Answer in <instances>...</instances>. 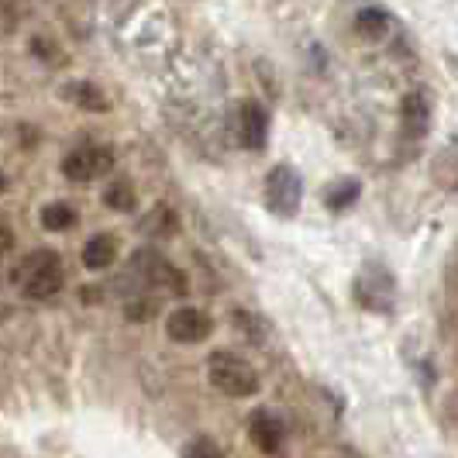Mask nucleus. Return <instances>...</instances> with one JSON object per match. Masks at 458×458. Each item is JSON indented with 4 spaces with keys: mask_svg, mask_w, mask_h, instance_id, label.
<instances>
[{
    "mask_svg": "<svg viewBox=\"0 0 458 458\" xmlns=\"http://www.w3.org/2000/svg\"><path fill=\"white\" fill-rule=\"evenodd\" d=\"M176 231H180V217L173 214V207L156 204L141 217V234H148V238H173Z\"/></svg>",
    "mask_w": 458,
    "mask_h": 458,
    "instance_id": "obj_12",
    "label": "nucleus"
},
{
    "mask_svg": "<svg viewBox=\"0 0 458 458\" xmlns=\"http://www.w3.org/2000/svg\"><path fill=\"white\" fill-rule=\"evenodd\" d=\"M159 314V300L156 297H145V293H138V297H128L124 300V318L128 321H152Z\"/></svg>",
    "mask_w": 458,
    "mask_h": 458,
    "instance_id": "obj_17",
    "label": "nucleus"
},
{
    "mask_svg": "<svg viewBox=\"0 0 458 458\" xmlns=\"http://www.w3.org/2000/svg\"><path fill=\"white\" fill-rule=\"evenodd\" d=\"M128 273L135 276L141 290H162V293H173V297L186 293V276L165 255L152 252V249H138L128 262Z\"/></svg>",
    "mask_w": 458,
    "mask_h": 458,
    "instance_id": "obj_3",
    "label": "nucleus"
},
{
    "mask_svg": "<svg viewBox=\"0 0 458 458\" xmlns=\"http://www.w3.org/2000/svg\"><path fill=\"white\" fill-rule=\"evenodd\" d=\"M183 458H225V452L214 437H193L183 448Z\"/></svg>",
    "mask_w": 458,
    "mask_h": 458,
    "instance_id": "obj_18",
    "label": "nucleus"
},
{
    "mask_svg": "<svg viewBox=\"0 0 458 458\" xmlns=\"http://www.w3.org/2000/svg\"><path fill=\"white\" fill-rule=\"evenodd\" d=\"M104 204L117 210V214H131L138 204V193H135V183L131 180H111L107 190H104Z\"/></svg>",
    "mask_w": 458,
    "mask_h": 458,
    "instance_id": "obj_14",
    "label": "nucleus"
},
{
    "mask_svg": "<svg viewBox=\"0 0 458 458\" xmlns=\"http://www.w3.org/2000/svg\"><path fill=\"white\" fill-rule=\"evenodd\" d=\"M355 28H359L362 38L379 42V38H386V31H390V14H386L383 7H362V11L355 14Z\"/></svg>",
    "mask_w": 458,
    "mask_h": 458,
    "instance_id": "obj_13",
    "label": "nucleus"
},
{
    "mask_svg": "<svg viewBox=\"0 0 458 458\" xmlns=\"http://www.w3.org/2000/svg\"><path fill=\"white\" fill-rule=\"evenodd\" d=\"M249 437L252 445L269 458H283V448H286V431L279 424V417L269 411H252L249 417Z\"/></svg>",
    "mask_w": 458,
    "mask_h": 458,
    "instance_id": "obj_8",
    "label": "nucleus"
},
{
    "mask_svg": "<svg viewBox=\"0 0 458 458\" xmlns=\"http://www.w3.org/2000/svg\"><path fill=\"white\" fill-rule=\"evenodd\" d=\"M207 379L210 386L225 396H234V400H245V396H255L259 393V372H255L242 355L234 352H210L207 359Z\"/></svg>",
    "mask_w": 458,
    "mask_h": 458,
    "instance_id": "obj_2",
    "label": "nucleus"
},
{
    "mask_svg": "<svg viewBox=\"0 0 458 458\" xmlns=\"http://www.w3.org/2000/svg\"><path fill=\"white\" fill-rule=\"evenodd\" d=\"M117 262V238L114 234H93L83 245V266L93 273H104Z\"/></svg>",
    "mask_w": 458,
    "mask_h": 458,
    "instance_id": "obj_11",
    "label": "nucleus"
},
{
    "mask_svg": "<svg viewBox=\"0 0 458 458\" xmlns=\"http://www.w3.org/2000/svg\"><path fill=\"white\" fill-rule=\"evenodd\" d=\"M14 283L21 286V293L28 300H52L63 283H66V269L63 259L52 249H35L21 259V266L14 269Z\"/></svg>",
    "mask_w": 458,
    "mask_h": 458,
    "instance_id": "obj_1",
    "label": "nucleus"
},
{
    "mask_svg": "<svg viewBox=\"0 0 458 458\" xmlns=\"http://www.w3.org/2000/svg\"><path fill=\"white\" fill-rule=\"evenodd\" d=\"M114 169V152L107 145H80L63 159V176L69 183H93Z\"/></svg>",
    "mask_w": 458,
    "mask_h": 458,
    "instance_id": "obj_5",
    "label": "nucleus"
},
{
    "mask_svg": "<svg viewBox=\"0 0 458 458\" xmlns=\"http://www.w3.org/2000/svg\"><path fill=\"white\" fill-rule=\"evenodd\" d=\"M4 190H7V180H4V173H0V193H4Z\"/></svg>",
    "mask_w": 458,
    "mask_h": 458,
    "instance_id": "obj_20",
    "label": "nucleus"
},
{
    "mask_svg": "<svg viewBox=\"0 0 458 458\" xmlns=\"http://www.w3.org/2000/svg\"><path fill=\"white\" fill-rule=\"evenodd\" d=\"M14 249V231H11V225L0 217V259Z\"/></svg>",
    "mask_w": 458,
    "mask_h": 458,
    "instance_id": "obj_19",
    "label": "nucleus"
},
{
    "mask_svg": "<svg viewBox=\"0 0 458 458\" xmlns=\"http://www.w3.org/2000/svg\"><path fill=\"white\" fill-rule=\"evenodd\" d=\"M359 193H362L359 180H342V183H335L331 190H324V204L331 207V210H348V207L359 200Z\"/></svg>",
    "mask_w": 458,
    "mask_h": 458,
    "instance_id": "obj_15",
    "label": "nucleus"
},
{
    "mask_svg": "<svg viewBox=\"0 0 458 458\" xmlns=\"http://www.w3.org/2000/svg\"><path fill=\"white\" fill-rule=\"evenodd\" d=\"M72 225H76V210L69 204L42 207V228L46 231H69Z\"/></svg>",
    "mask_w": 458,
    "mask_h": 458,
    "instance_id": "obj_16",
    "label": "nucleus"
},
{
    "mask_svg": "<svg viewBox=\"0 0 458 458\" xmlns=\"http://www.w3.org/2000/svg\"><path fill=\"white\" fill-rule=\"evenodd\" d=\"M63 97H66L72 107H80V111H107L111 104H107V97H104V90L97 87V83H90V80H72V83H66L63 87Z\"/></svg>",
    "mask_w": 458,
    "mask_h": 458,
    "instance_id": "obj_10",
    "label": "nucleus"
},
{
    "mask_svg": "<svg viewBox=\"0 0 458 458\" xmlns=\"http://www.w3.org/2000/svg\"><path fill=\"white\" fill-rule=\"evenodd\" d=\"M210 331H214V321L200 307H176L165 318V335L176 344H200L210 338Z\"/></svg>",
    "mask_w": 458,
    "mask_h": 458,
    "instance_id": "obj_6",
    "label": "nucleus"
},
{
    "mask_svg": "<svg viewBox=\"0 0 458 458\" xmlns=\"http://www.w3.org/2000/svg\"><path fill=\"white\" fill-rule=\"evenodd\" d=\"M238 141L249 148V152H262L266 141H269V114L259 100H245L238 107Z\"/></svg>",
    "mask_w": 458,
    "mask_h": 458,
    "instance_id": "obj_9",
    "label": "nucleus"
},
{
    "mask_svg": "<svg viewBox=\"0 0 458 458\" xmlns=\"http://www.w3.org/2000/svg\"><path fill=\"white\" fill-rule=\"evenodd\" d=\"M400 131L407 141H420L431 131V97L424 90H411L400 100Z\"/></svg>",
    "mask_w": 458,
    "mask_h": 458,
    "instance_id": "obj_7",
    "label": "nucleus"
},
{
    "mask_svg": "<svg viewBox=\"0 0 458 458\" xmlns=\"http://www.w3.org/2000/svg\"><path fill=\"white\" fill-rule=\"evenodd\" d=\"M300 200H303V183L300 173L290 162H279L266 176V207L276 217H297Z\"/></svg>",
    "mask_w": 458,
    "mask_h": 458,
    "instance_id": "obj_4",
    "label": "nucleus"
}]
</instances>
